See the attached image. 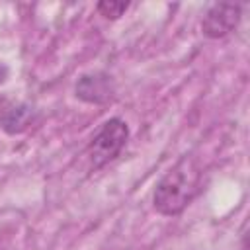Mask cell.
Instances as JSON below:
<instances>
[{
  "mask_svg": "<svg viewBox=\"0 0 250 250\" xmlns=\"http://www.w3.org/2000/svg\"><path fill=\"white\" fill-rule=\"evenodd\" d=\"M115 94L111 76L104 72L84 74L76 82V96L88 104H107Z\"/></svg>",
  "mask_w": 250,
  "mask_h": 250,
  "instance_id": "4",
  "label": "cell"
},
{
  "mask_svg": "<svg viewBox=\"0 0 250 250\" xmlns=\"http://www.w3.org/2000/svg\"><path fill=\"white\" fill-rule=\"evenodd\" d=\"M203 182V170L195 156H182L156 184L152 203L160 215H180L199 193Z\"/></svg>",
  "mask_w": 250,
  "mask_h": 250,
  "instance_id": "1",
  "label": "cell"
},
{
  "mask_svg": "<svg viewBox=\"0 0 250 250\" xmlns=\"http://www.w3.org/2000/svg\"><path fill=\"white\" fill-rule=\"evenodd\" d=\"M98 12L107 20H117L123 16V12L129 8V2H117V0H102L98 2Z\"/></svg>",
  "mask_w": 250,
  "mask_h": 250,
  "instance_id": "6",
  "label": "cell"
},
{
  "mask_svg": "<svg viewBox=\"0 0 250 250\" xmlns=\"http://www.w3.org/2000/svg\"><path fill=\"white\" fill-rule=\"evenodd\" d=\"M6 74H8V70H6V66H2V64H0V82H4V78H6Z\"/></svg>",
  "mask_w": 250,
  "mask_h": 250,
  "instance_id": "7",
  "label": "cell"
},
{
  "mask_svg": "<svg viewBox=\"0 0 250 250\" xmlns=\"http://www.w3.org/2000/svg\"><path fill=\"white\" fill-rule=\"evenodd\" d=\"M240 4H234V2H219V4H213L203 20H201V31L205 37L209 39H219V37H225L229 35L240 21Z\"/></svg>",
  "mask_w": 250,
  "mask_h": 250,
  "instance_id": "3",
  "label": "cell"
},
{
  "mask_svg": "<svg viewBox=\"0 0 250 250\" xmlns=\"http://www.w3.org/2000/svg\"><path fill=\"white\" fill-rule=\"evenodd\" d=\"M33 121V107L29 105H18V107H12L8 109L2 119H0V125L6 133L10 135H16V133H21L25 131Z\"/></svg>",
  "mask_w": 250,
  "mask_h": 250,
  "instance_id": "5",
  "label": "cell"
},
{
  "mask_svg": "<svg viewBox=\"0 0 250 250\" xmlns=\"http://www.w3.org/2000/svg\"><path fill=\"white\" fill-rule=\"evenodd\" d=\"M129 139V127L125 121H121L119 117L107 119L98 131L96 135L90 139L86 154L90 160V166L94 170L105 166L107 162H111L113 158L119 156V152L123 150L125 143Z\"/></svg>",
  "mask_w": 250,
  "mask_h": 250,
  "instance_id": "2",
  "label": "cell"
}]
</instances>
